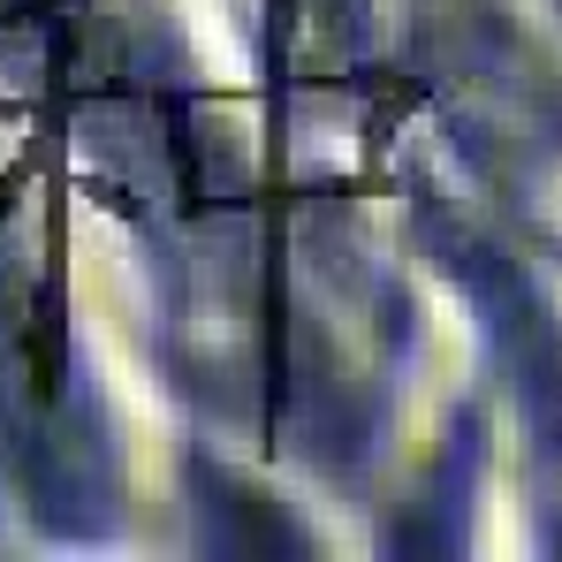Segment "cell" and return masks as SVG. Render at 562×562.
Masks as SVG:
<instances>
[{
	"instance_id": "1",
	"label": "cell",
	"mask_w": 562,
	"mask_h": 562,
	"mask_svg": "<svg viewBox=\"0 0 562 562\" xmlns=\"http://www.w3.org/2000/svg\"><path fill=\"white\" fill-rule=\"evenodd\" d=\"M426 251L441 259V274L464 289V304L479 312V335L494 350V366L509 373V395H517V418L532 426V449L562 464V319L540 304V289L517 274L486 236L471 228H441L434 205L418 221Z\"/></svg>"
}]
</instances>
